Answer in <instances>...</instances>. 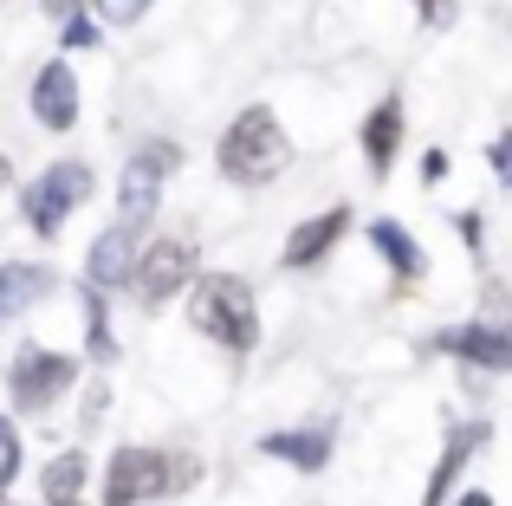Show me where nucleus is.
I'll return each instance as SVG.
<instances>
[{
	"label": "nucleus",
	"instance_id": "f257e3e1",
	"mask_svg": "<svg viewBox=\"0 0 512 506\" xmlns=\"http://www.w3.org/2000/svg\"><path fill=\"white\" fill-rule=\"evenodd\" d=\"M188 318H195L201 338L227 344V351H253L260 344V312H253V292L234 273H201L188 279Z\"/></svg>",
	"mask_w": 512,
	"mask_h": 506
},
{
	"label": "nucleus",
	"instance_id": "f03ea898",
	"mask_svg": "<svg viewBox=\"0 0 512 506\" xmlns=\"http://www.w3.org/2000/svg\"><path fill=\"white\" fill-rule=\"evenodd\" d=\"M286 156H292V143H286V130H279V117L266 111V104H247V111L234 117V124L221 130V176L227 182H273L279 169H286Z\"/></svg>",
	"mask_w": 512,
	"mask_h": 506
},
{
	"label": "nucleus",
	"instance_id": "7ed1b4c3",
	"mask_svg": "<svg viewBox=\"0 0 512 506\" xmlns=\"http://www.w3.org/2000/svg\"><path fill=\"white\" fill-rule=\"evenodd\" d=\"M195 279V247L182 241V234H163V241H150V247H137V260H130V279L124 286H137V299L150 305H169L175 292Z\"/></svg>",
	"mask_w": 512,
	"mask_h": 506
},
{
	"label": "nucleus",
	"instance_id": "20e7f679",
	"mask_svg": "<svg viewBox=\"0 0 512 506\" xmlns=\"http://www.w3.org/2000/svg\"><path fill=\"white\" fill-rule=\"evenodd\" d=\"M91 195V169L85 163H52L39 182H26V221H33V234H59L65 215H72L78 202Z\"/></svg>",
	"mask_w": 512,
	"mask_h": 506
},
{
	"label": "nucleus",
	"instance_id": "39448f33",
	"mask_svg": "<svg viewBox=\"0 0 512 506\" xmlns=\"http://www.w3.org/2000/svg\"><path fill=\"white\" fill-rule=\"evenodd\" d=\"M78 364L65 351H20V364H13L7 390H13V409H26V416H46L52 403H59L65 390H72Z\"/></svg>",
	"mask_w": 512,
	"mask_h": 506
},
{
	"label": "nucleus",
	"instance_id": "423d86ee",
	"mask_svg": "<svg viewBox=\"0 0 512 506\" xmlns=\"http://www.w3.org/2000/svg\"><path fill=\"white\" fill-rule=\"evenodd\" d=\"M169 163H175V150L169 143H156V150H137L124 163V182H117V215L124 221H150L156 215V202H163V176H169Z\"/></svg>",
	"mask_w": 512,
	"mask_h": 506
},
{
	"label": "nucleus",
	"instance_id": "0eeeda50",
	"mask_svg": "<svg viewBox=\"0 0 512 506\" xmlns=\"http://www.w3.org/2000/svg\"><path fill=\"white\" fill-rule=\"evenodd\" d=\"M169 487V461L156 448H117L111 474H104V506H137Z\"/></svg>",
	"mask_w": 512,
	"mask_h": 506
},
{
	"label": "nucleus",
	"instance_id": "6e6552de",
	"mask_svg": "<svg viewBox=\"0 0 512 506\" xmlns=\"http://www.w3.org/2000/svg\"><path fill=\"white\" fill-rule=\"evenodd\" d=\"M435 344H441L448 357H467V364H480V370H512V331L493 325V318L454 325V331H441Z\"/></svg>",
	"mask_w": 512,
	"mask_h": 506
},
{
	"label": "nucleus",
	"instance_id": "1a4fd4ad",
	"mask_svg": "<svg viewBox=\"0 0 512 506\" xmlns=\"http://www.w3.org/2000/svg\"><path fill=\"white\" fill-rule=\"evenodd\" d=\"M33 117L46 130H72L78 124V78H72V65L52 59L46 72L33 78Z\"/></svg>",
	"mask_w": 512,
	"mask_h": 506
},
{
	"label": "nucleus",
	"instance_id": "9d476101",
	"mask_svg": "<svg viewBox=\"0 0 512 506\" xmlns=\"http://www.w3.org/2000/svg\"><path fill=\"white\" fill-rule=\"evenodd\" d=\"M130 260H137V221H124L117 215V228H104L98 234V247H91V260H85V273H91V286H124L130 279Z\"/></svg>",
	"mask_w": 512,
	"mask_h": 506
},
{
	"label": "nucleus",
	"instance_id": "9b49d317",
	"mask_svg": "<svg viewBox=\"0 0 512 506\" xmlns=\"http://www.w3.org/2000/svg\"><path fill=\"white\" fill-rule=\"evenodd\" d=\"M350 228V208H325V215H312V221H299L292 228V241H286V266H312V260H325L331 247H338V234Z\"/></svg>",
	"mask_w": 512,
	"mask_h": 506
},
{
	"label": "nucleus",
	"instance_id": "f8f14e48",
	"mask_svg": "<svg viewBox=\"0 0 512 506\" xmlns=\"http://www.w3.org/2000/svg\"><path fill=\"white\" fill-rule=\"evenodd\" d=\"M260 448H266L273 461H292V468L318 474V468L331 461V429H273Z\"/></svg>",
	"mask_w": 512,
	"mask_h": 506
},
{
	"label": "nucleus",
	"instance_id": "ddd939ff",
	"mask_svg": "<svg viewBox=\"0 0 512 506\" xmlns=\"http://www.w3.org/2000/svg\"><path fill=\"white\" fill-rule=\"evenodd\" d=\"M487 442V422H467L461 435H448V455H441V468H435V481H428V494H422V506H448L454 500V474L474 461V448Z\"/></svg>",
	"mask_w": 512,
	"mask_h": 506
},
{
	"label": "nucleus",
	"instance_id": "4468645a",
	"mask_svg": "<svg viewBox=\"0 0 512 506\" xmlns=\"http://www.w3.org/2000/svg\"><path fill=\"white\" fill-rule=\"evenodd\" d=\"M59 286V279L46 273V266H26V260H0V318L26 312L33 299H46V292Z\"/></svg>",
	"mask_w": 512,
	"mask_h": 506
},
{
	"label": "nucleus",
	"instance_id": "2eb2a0df",
	"mask_svg": "<svg viewBox=\"0 0 512 506\" xmlns=\"http://www.w3.org/2000/svg\"><path fill=\"white\" fill-rule=\"evenodd\" d=\"M396 143H402V98H383L370 117H363V156H370L376 176L396 163Z\"/></svg>",
	"mask_w": 512,
	"mask_h": 506
},
{
	"label": "nucleus",
	"instance_id": "dca6fc26",
	"mask_svg": "<svg viewBox=\"0 0 512 506\" xmlns=\"http://www.w3.org/2000/svg\"><path fill=\"white\" fill-rule=\"evenodd\" d=\"M370 247H376V253H383V260H389V273H396L402 286H409V279H422V273H428L422 247H415L409 234L396 228V221H370Z\"/></svg>",
	"mask_w": 512,
	"mask_h": 506
},
{
	"label": "nucleus",
	"instance_id": "f3484780",
	"mask_svg": "<svg viewBox=\"0 0 512 506\" xmlns=\"http://www.w3.org/2000/svg\"><path fill=\"white\" fill-rule=\"evenodd\" d=\"M78 481H85V455H59V461H46V474H39V494H46V506H59V500H72L78 494Z\"/></svg>",
	"mask_w": 512,
	"mask_h": 506
},
{
	"label": "nucleus",
	"instance_id": "a211bd4d",
	"mask_svg": "<svg viewBox=\"0 0 512 506\" xmlns=\"http://www.w3.org/2000/svg\"><path fill=\"white\" fill-rule=\"evenodd\" d=\"M85 344H91V357H98V364H111V357H117V344H111V318H104V292H98V286L85 292Z\"/></svg>",
	"mask_w": 512,
	"mask_h": 506
},
{
	"label": "nucleus",
	"instance_id": "6ab92c4d",
	"mask_svg": "<svg viewBox=\"0 0 512 506\" xmlns=\"http://www.w3.org/2000/svg\"><path fill=\"white\" fill-rule=\"evenodd\" d=\"M13 474H20V435H13V416H0V494Z\"/></svg>",
	"mask_w": 512,
	"mask_h": 506
},
{
	"label": "nucleus",
	"instance_id": "aec40b11",
	"mask_svg": "<svg viewBox=\"0 0 512 506\" xmlns=\"http://www.w3.org/2000/svg\"><path fill=\"white\" fill-rule=\"evenodd\" d=\"M65 46H98V20L72 7V20H65Z\"/></svg>",
	"mask_w": 512,
	"mask_h": 506
},
{
	"label": "nucleus",
	"instance_id": "412c9836",
	"mask_svg": "<svg viewBox=\"0 0 512 506\" xmlns=\"http://www.w3.org/2000/svg\"><path fill=\"white\" fill-rule=\"evenodd\" d=\"M143 7H150V0H98V13H104L111 26H130V20H137Z\"/></svg>",
	"mask_w": 512,
	"mask_h": 506
},
{
	"label": "nucleus",
	"instance_id": "4be33fe9",
	"mask_svg": "<svg viewBox=\"0 0 512 506\" xmlns=\"http://www.w3.org/2000/svg\"><path fill=\"white\" fill-rule=\"evenodd\" d=\"M422 20L428 26H448L454 20V0H422Z\"/></svg>",
	"mask_w": 512,
	"mask_h": 506
},
{
	"label": "nucleus",
	"instance_id": "5701e85b",
	"mask_svg": "<svg viewBox=\"0 0 512 506\" xmlns=\"http://www.w3.org/2000/svg\"><path fill=\"white\" fill-rule=\"evenodd\" d=\"M422 176H428V182H441V176H448V156L428 150V156H422Z\"/></svg>",
	"mask_w": 512,
	"mask_h": 506
},
{
	"label": "nucleus",
	"instance_id": "b1692460",
	"mask_svg": "<svg viewBox=\"0 0 512 506\" xmlns=\"http://www.w3.org/2000/svg\"><path fill=\"white\" fill-rule=\"evenodd\" d=\"M461 506H493V494H461Z\"/></svg>",
	"mask_w": 512,
	"mask_h": 506
},
{
	"label": "nucleus",
	"instance_id": "393cba45",
	"mask_svg": "<svg viewBox=\"0 0 512 506\" xmlns=\"http://www.w3.org/2000/svg\"><path fill=\"white\" fill-rule=\"evenodd\" d=\"M78 7V0H46V13H72Z\"/></svg>",
	"mask_w": 512,
	"mask_h": 506
},
{
	"label": "nucleus",
	"instance_id": "a878e982",
	"mask_svg": "<svg viewBox=\"0 0 512 506\" xmlns=\"http://www.w3.org/2000/svg\"><path fill=\"white\" fill-rule=\"evenodd\" d=\"M59 506H78V500H59Z\"/></svg>",
	"mask_w": 512,
	"mask_h": 506
}]
</instances>
